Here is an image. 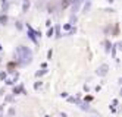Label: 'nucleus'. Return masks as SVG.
<instances>
[{"instance_id":"obj_1","label":"nucleus","mask_w":122,"mask_h":117,"mask_svg":"<svg viewBox=\"0 0 122 117\" xmlns=\"http://www.w3.org/2000/svg\"><path fill=\"white\" fill-rule=\"evenodd\" d=\"M16 57H18V61L21 63V65H30L31 60H32V51L25 47V46H21L16 48Z\"/></svg>"},{"instance_id":"obj_2","label":"nucleus","mask_w":122,"mask_h":117,"mask_svg":"<svg viewBox=\"0 0 122 117\" xmlns=\"http://www.w3.org/2000/svg\"><path fill=\"white\" fill-rule=\"evenodd\" d=\"M107 73V65H102L99 69H97V75H100V76H104Z\"/></svg>"},{"instance_id":"obj_3","label":"nucleus","mask_w":122,"mask_h":117,"mask_svg":"<svg viewBox=\"0 0 122 117\" xmlns=\"http://www.w3.org/2000/svg\"><path fill=\"white\" fill-rule=\"evenodd\" d=\"M81 3H82V0H74V12L78 10V7H80Z\"/></svg>"},{"instance_id":"obj_4","label":"nucleus","mask_w":122,"mask_h":117,"mask_svg":"<svg viewBox=\"0 0 122 117\" xmlns=\"http://www.w3.org/2000/svg\"><path fill=\"white\" fill-rule=\"evenodd\" d=\"M71 3H72V0H62V6H63V7L69 6V5H71Z\"/></svg>"},{"instance_id":"obj_5","label":"nucleus","mask_w":122,"mask_h":117,"mask_svg":"<svg viewBox=\"0 0 122 117\" xmlns=\"http://www.w3.org/2000/svg\"><path fill=\"white\" fill-rule=\"evenodd\" d=\"M0 22H2L3 25L7 22V16H5V15H2V16H0Z\"/></svg>"},{"instance_id":"obj_6","label":"nucleus","mask_w":122,"mask_h":117,"mask_svg":"<svg viewBox=\"0 0 122 117\" xmlns=\"http://www.w3.org/2000/svg\"><path fill=\"white\" fill-rule=\"evenodd\" d=\"M0 48H2V47H0Z\"/></svg>"}]
</instances>
